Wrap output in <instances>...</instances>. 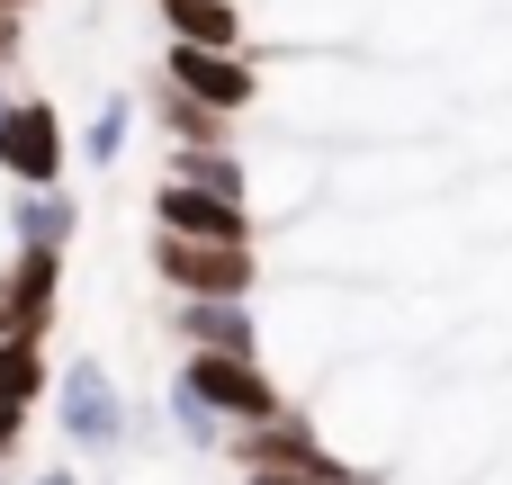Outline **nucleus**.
Wrapping results in <instances>:
<instances>
[{"mask_svg":"<svg viewBox=\"0 0 512 485\" xmlns=\"http://www.w3.org/2000/svg\"><path fill=\"white\" fill-rule=\"evenodd\" d=\"M153 270L180 297H252V279H261L252 243H198V234H153Z\"/></svg>","mask_w":512,"mask_h":485,"instance_id":"nucleus-4","label":"nucleus"},{"mask_svg":"<svg viewBox=\"0 0 512 485\" xmlns=\"http://www.w3.org/2000/svg\"><path fill=\"white\" fill-rule=\"evenodd\" d=\"M45 387V351H36V333H0V405H27Z\"/></svg>","mask_w":512,"mask_h":485,"instance_id":"nucleus-12","label":"nucleus"},{"mask_svg":"<svg viewBox=\"0 0 512 485\" xmlns=\"http://www.w3.org/2000/svg\"><path fill=\"white\" fill-rule=\"evenodd\" d=\"M126 135H135V99H126V90H108V99H99V117L81 126V162H90V171H117Z\"/></svg>","mask_w":512,"mask_h":485,"instance_id":"nucleus-11","label":"nucleus"},{"mask_svg":"<svg viewBox=\"0 0 512 485\" xmlns=\"http://www.w3.org/2000/svg\"><path fill=\"white\" fill-rule=\"evenodd\" d=\"M162 414H171V432H180V441H198V450H216V441H225V423L207 414V396H198L189 378H171V396H162Z\"/></svg>","mask_w":512,"mask_h":485,"instance_id":"nucleus-14","label":"nucleus"},{"mask_svg":"<svg viewBox=\"0 0 512 485\" xmlns=\"http://www.w3.org/2000/svg\"><path fill=\"white\" fill-rule=\"evenodd\" d=\"M0 180H63V117L54 99H0Z\"/></svg>","mask_w":512,"mask_h":485,"instance_id":"nucleus-5","label":"nucleus"},{"mask_svg":"<svg viewBox=\"0 0 512 485\" xmlns=\"http://www.w3.org/2000/svg\"><path fill=\"white\" fill-rule=\"evenodd\" d=\"M162 135H171V144H225V117H216V108H198L189 90H171V81H162Z\"/></svg>","mask_w":512,"mask_h":485,"instance_id":"nucleus-13","label":"nucleus"},{"mask_svg":"<svg viewBox=\"0 0 512 485\" xmlns=\"http://www.w3.org/2000/svg\"><path fill=\"white\" fill-rule=\"evenodd\" d=\"M180 45H243V0H153Z\"/></svg>","mask_w":512,"mask_h":485,"instance_id":"nucleus-10","label":"nucleus"},{"mask_svg":"<svg viewBox=\"0 0 512 485\" xmlns=\"http://www.w3.org/2000/svg\"><path fill=\"white\" fill-rule=\"evenodd\" d=\"M72 225H81V207H72L54 180H18V198H9V243L63 252V243H72Z\"/></svg>","mask_w":512,"mask_h":485,"instance_id":"nucleus-9","label":"nucleus"},{"mask_svg":"<svg viewBox=\"0 0 512 485\" xmlns=\"http://www.w3.org/2000/svg\"><path fill=\"white\" fill-rule=\"evenodd\" d=\"M54 297H63V252H36V243H18V261L0 270V333H36V342H45V324H54Z\"/></svg>","mask_w":512,"mask_h":485,"instance_id":"nucleus-7","label":"nucleus"},{"mask_svg":"<svg viewBox=\"0 0 512 485\" xmlns=\"http://www.w3.org/2000/svg\"><path fill=\"white\" fill-rule=\"evenodd\" d=\"M153 234H198V243H252V207L225 198V189H198V180H171L153 189Z\"/></svg>","mask_w":512,"mask_h":485,"instance_id":"nucleus-6","label":"nucleus"},{"mask_svg":"<svg viewBox=\"0 0 512 485\" xmlns=\"http://www.w3.org/2000/svg\"><path fill=\"white\" fill-rule=\"evenodd\" d=\"M18 432H27V405H0V459L18 450Z\"/></svg>","mask_w":512,"mask_h":485,"instance_id":"nucleus-16","label":"nucleus"},{"mask_svg":"<svg viewBox=\"0 0 512 485\" xmlns=\"http://www.w3.org/2000/svg\"><path fill=\"white\" fill-rule=\"evenodd\" d=\"M243 485H378L351 459H315V468H243Z\"/></svg>","mask_w":512,"mask_h":485,"instance_id":"nucleus-15","label":"nucleus"},{"mask_svg":"<svg viewBox=\"0 0 512 485\" xmlns=\"http://www.w3.org/2000/svg\"><path fill=\"white\" fill-rule=\"evenodd\" d=\"M54 432L81 459H108L126 441V396H117V378L99 360H63V378H54Z\"/></svg>","mask_w":512,"mask_h":485,"instance_id":"nucleus-1","label":"nucleus"},{"mask_svg":"<svg viewBox=\"0 0 512 485\" xmlns=\"http://www.w3.org/2000/svg\"><path fill=\"white\" fill-rule=\"evenodd\" d=\"M180 342L189 351H261L252 297H180Z\"/></svg>","mask_w":512,"mask_h":485,"instance_id":"nucleus-8","label":"nucleus"},{"mask_svg":"<svg viewBox=\"0 0 512 485\" xmlns=\"http://www.w3.org/2000/svg\"><path fill=\"white\" fill-rule=\"evenodd\" d=\"M27 485H81V477H72V468H45V477H27Z\"/></svg>","mask_w":512,"mask_h":485,"instance_id":"nucleus-17","label":"nucleus"},{"mask_svg":"<svg viewBox=\"0 0 512 485\" xmlns=\"http://www.w3.org/2000/svg\"><path fill=\"white\" fill-rule=\"evenodd\" d=\"M198 396H207V414L225 423V432H252V423H270L288 396L261 378V351H189V369H180Z\"/></svg>","mask_w":512,"mask_h":485,"instance_id":"nucleus-2","label":"nucleus"},{"mask_svg":"<svg viewBox=\"0 0 512 485\" xmlns=\"http://www.w3.org/2000/svg\"><path fill=\"white\" fill-rule=\"evenodd\" d=\"M162 81H171V90H189V99H198V108H216V117L261 108V63H252V54H234V45H180V36H171Z\"/></svg>","mask_w":512,"mask_h":485,"instance_id":"nucleus-3","label":"nucleus"}]
</instances>
